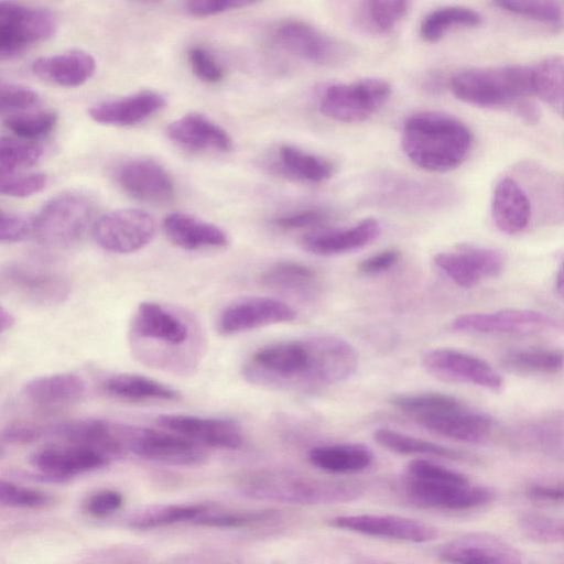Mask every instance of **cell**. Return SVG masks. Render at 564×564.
Here are the masks:
<instances>
[{"label": "cell", "instance_id": "obj_1", "mask_svg": "<svg viewBox=\"0 0 564 564\" xmlns=\"http://www.w3.org/2000/svg\"><path fill=\"white\" fill-rule=\"evenodd\" d=\"M357 366V352L348 341L316 335L254 350L245 361L242 375L263 388L305 391L345 381Z\"/></svg>", "mask_w": 564, "mask_h": 564}, {"label": "cell", "instance_id": "obj_2", "mask_svg": "<svg viewBox=\"0 0 564 564\" xmlns=\"http://www.w3.org/2000/svg\"><path fill=\"white\" fill-rule=\"evenodd\" d=\"M471 142L468 127L446 113H414L402 127L403 152L413 164L429 172H447L459 166Z\"/></svg>", "mask_w": 564, "mask_h": 564}, {"label": "cell", "instance_id": "obj_3", "mask_svg": "<svg viewBox=\"0 0 564 564\" xmlns=\"http://www.w3.org/2000/svg\"><path fill=\"white\" fill-rule=\"evenodd\" d=\"M449 89L456 98L473 106L512 108L528 121H534L538 116L529 100L535 95L532 66L467 68L451 77Z\"/></svg>", "mask_w": 564, "mask_h": 564}, {"label": "cell", "instance_id": "obj_4", "mask_svg": "<svg viewBox=\"0 0 564 564\" xmlns=\"http://www.w3.org/2000/svg\"><path fill=\"white\" fill-rule=\"evenodd\" d=\"M404 490L409 499L421 507L448 511L477 509L494 498L488 487L426 459L409 463Z\"/></svg>", "mask_w": 564, "mask_h": 564}, {"label": "cell", "instance_id": "obj_5", "mask_svg": "<svg viewBox=\"0 0 564 564\" xmlns=\"http://www.w3.org/2000/svg\"><path fill=\"white\" fill-rule=\"evenodd\" d=\"M194 329L192 322L175 308L144 301L133 314L130 334L132 346L139 354L150 347L145 357L150 359L155 349H160L156 365L167 367L171 357L176 368V358L192 344Z\"/></svg>", "mask_w": 564, "mask_h": 564}, {"label": "cell", "instance_id": "obj_6", "mask_svg": "<svg viewBox=\"0 0 564 564\" xmlns=\"http://www.w3.org/2000/svg\"><path fill=\"white\" fill-rule=\"evenodd\" d=\"M248 496L294 505H329L356 499L361 490L346 482L289 474H257L242 482Z\"/></svg>", "mask_w": 564, "mask_h": 564}, {"label": "cell", "instance_id": "obj_7", "mask_svg": "<svg viewBox=\"0 0 564 564\" xmlns=\"http://www.w3.org/2000/svg\"><path fill=\"white\" fill-rule=\"evenodd\" d=\"M368 198L382 207L430 210L457 203L458 192L451 184L383 172L369 184Z\"/></svg>", "mask_w": 564, "mask_h": 564}, {"label": "cell", "instance_id": "obj_8", "mask_svg": "<svg viewBox=\"0 0 564 564\" xmlns=\"http://www.w3.org/2000/svg\"><path fill=\"white\" fill-rule=\"evenodd\" d=\"M95 215V203L85 194L69 192L50 199L34 216V235L50 247L64 248L77 242Z\"/></svg>", "mask_w": 564, "mask_h": 564}, {"label": "cell", "instance_id": "obj_9", "mask_svg": "<svg viewBox=\"0 0 564 564\" xmlns=\"http://www.w3.org/2000/svg\"><path fill=\"white\" fill-rule=\"evenodd\" d=\"M390 95V84L378 77L330 84L321 91L318 108L325 117L334 121L361 122L381 109Z\"/></svg>", "mask_w": 564, "mask_h": 564}, {"label": "cell", "instance_id": "obj_10", "mask_svg": "<svg viewBox=\"0 0 564 564\" xmlns=\"http://www.w3.org/2000/svg\"><path fill=\"white\" fill-rule=\"evenodd\" d=\"M271 39L283 51L318 65H338L352 53L347 43L300 19L279 21Z\"/></svg>", "mask_w": 564, "mask_h": 564}, {"label": "cell", "instance_id": "obj_11", "mask_svg": "<svg viewBox=\"0 0 564 564\" xmlns=\"http://www.w3.org/2000/svg\"><path fill=\"white\" fill-rule=\"evenodd\" d=\"M57 29L56 15L43 8L0 3V56L10 58L50 39Z\"/></svg>", "mask_w": 564, "mask_h": 564}, {"label": "cell", "instance_id": "obj_12", "mask_svg": "<svg viewBox=\"0 0 564 564\" xmlns=\"http://www.w3.org/2000/svg\"><path fill=\"white\" fill-rule=\"evenodd\" d=\"M2 290L36 306L63 303L69 295L68 279L55 270L23 262H10L1 270Z\"/></svg>", "mask_w": 564, "mask_h": 564}, {"label": "cell", "instance_id": "obj_13", "mask_svg": "<svg viewBox=\"0 0 564 564\" xmlns=\"http://www.w3.org/2000/svg\"><path fill=\"white\" fill-rule=\"evenodd\" d=\"M155 220L139 208H119L100 216L93 226L95 241L113 253H131L154 237Z\"/></svg>", "mask_w": 564, "mask_h": 564}, {"label": "cell", "instance_id": "obj_14", "mask_svg": "<svg viewBox=\"0 0 564 564\" xmlns=\"http://www.w3.org/2000/svg\"><path fill=\"white\" fill-rule=\"evenodd\" d=\"M127 448L137 456L164 465L193 467L205 463L204 446L172 432L128 426Z\"/></svg>", "mask_w": 564, "mask_h": 564}, {"label": "cell", "instance_id": "obj_15", "mask_svg": "<svg viewBox=\"0 0 564 564\" xmlns=\"http://www.w3.org/2000/svg\"><path fill=\"white\" fill-rule=\"evenodd\" d=\"M425 370L435 378L455 383H468L497 391L502 387V378L484 359L451 348L429 350L422 358Z\"/></svg>", "mask_w": 564, "mask_h": 564}, {"label": "cell", "instance_id": "obj_16", "mask_svg": "<svg viewBox=\"0 0 564 564\" xmlns=\"http://www.w3.org/2000/svg\"><path fill=\"white\" fill-rule=\"evenodd\" d=\"M434 263L455 284L469 289L498 276L505 268V257L497 249L465 243L435 254Z\"/></svg>", "mask_w": 564, "mask_h": 564}, {"label": "cell", "instance_id": "obj_17", "mask_svg": "<svg viewBox=\"0 0 564 564\" xmlns=\"http://www.w3.org/2000/svg\"><path fill=\"white\" fill-rule=\"evenodd\" d=\"M558 326L550 314L519 308L462 314L452 322L454 330L469 334H527Z\"/></svg>", "mask_w": 564, "mask_h": 564}, {"label": "cell", "instance_id": "obj_18", "mask_svg": "<svg viewBox=\"0 0 564 564\" xmlns=\"http://www.w3.org/2000/svg\"><path fill=\"white\" fill-rule=\"evenodd\" d=\"M296 312L285 302L268 296L241 297L227 305L219 315L217 329L230 336L263 326L288 323Z\"/></svg>", "mask_w": 564, "mask_h": 564}, {"label": "cell", "instance_id": "obj_19", "mask_svg": "<svg viewBox=\"0 0 564 564\" xmlns=\"http://www.w3.org/2000/svg\"><path fill=\"white\" fill-rule=\"evenodd\" d=\"M102 452L80 444L63 443L45 446L31 456L32 466L44 477L63 481L108 465Z\"/></svg>", "mask_w": 564, "mask_h": 564}, {"label": "cell", "instance_id": "obj_20", "mask_svg": "<svg viewBox=\"0 0 564 564\" xmlns=\"http://www.w3.org/2000/svg\"><path fill=\"white\" fill-rule=\"evenodd\" d=\"M414 420L435 434L464 443H482L489 438L494 429L491 416L469 408L458 399Z\"/></svg>", "mask_w": 564, "mask_h": 564}, {"label": "cell", "instance_id": "obj_21", "mask_svg": "<svg viewBox=\"0 0 564 564\" xmlns=\"http://www.w3.org/2000/svg\"><path fill=\"white\" fill-rule=\"evenodd\" d=\"M329 524L364 535L414 543L433 541L438 535L437 529L429 523L390 514H344L330 519Z\"/></svg>", "mask_w": 564, "mask_h": 564}, {"label": "cell", "instance_id": "obj_22", "mask_svg": "<svg viewBox=\"0 0 564 564\" xmlns=\"http://www.w3.org/2000/svg\"><path fill=\"white\" fill-rule=\"evenodd\" d=\"M156 423L202 446L237 449L243 443L241 427L231 419L173 413L158 416Z\"/></svg>", "mask_w": 564, "mask_h": 564}, {"label": "cell", "instance_id": "obj_23", "mask_svg": "<svg viewBox=\"0 0 564 564\" xmlns=\"http://www.w3.org/2000/svg\"><path fill=\"white\" fill-rule=\"evenodd\" d=\"M115 180L123 192L145 203H169L175 194L171 175L152 159L134 158L119 163Z\"/></svg>", "mask_w": 564, "mask_h": 564}, {"label": "cell", "instance_id": "obj_24", "mask_svg": "<svg viewBox=\"0 0 564 564\" xmlns=\"http://www.w3.org/2000/svg\"><path fill=\"white\" fill-rule=\"evenodd\" d=\"M517 180L527 192L532 214L544 221L564 220V173L535 162H522L517 167Z\"/></svg>", "mask_w": 564, "mask_h": 564}, {"label": "cell", "instance_id": "obj_25", "mask_svg": "<svg viewBox=\"0 0 564 564\" xmlns=\"http://www.w3.org/2000/svg\"><path fill=\"white\" fill-rule=\"evenodd\" d=\"M438 557L449 564H522L518 549L490 533H470L444 544Z\"/></svg>", "mask_w": 564, "mask_h": 564}, {"label": "cell", "instance_id": "obj_26", "mask_svg": "<svg viewBox=\"0 0 564 564\" xmlns=\"http://www.w3.org/2000/svg\"><path fill=\"white\" fill-rule=\"evenodd\" d=\"M166 101L153 90H142L135 94L99 102L93 106L89 117L101 124L129 127L143 122L158 111Z\"/></svg>", "mask_w": 564, "mask_h": 564}, {"label": "cell", "instance_id": "obj_27", "mask_svg": "<svg viewBox=\"0 0 564 564\" xmlns=\"http://www.w3.org/2000/svg\"><path fill=\"white\" fill-rule=\"evenodd\" d=\"M166 135L177 145L193 151L229 152L232 139L219 124L202 113H186L171 122Z\"/></svg>", "mask_w": 564, "mask_h": 564}, {"label": "cell", "instance_id": "obj_28", "mask_svg": "<svg viewBox=\"0 0 564 564\" xmlns=\"http://www.w3.org/2000/svg\"><path fill=\"white\" fill-rule=\"evenodd\" d=\"M381 232L380 223L365 218L356 225L310 232L302 239V247L313 254L336 256L361 249L375 241Z\"/></svg>", "mask_w": 564, "mask_h": 564}, {"label": "cell", "instance_id": "obj_29", "mask_svg": "<svg viewBox=\"0 0 564 564\" xmlns=\"http://www.w3.org/2000/svg\"><path fill=\"white\" fill-rule=\"evenodd\" d=\"M491 214L497 228L508 235L522 231L532 217V206L522 185L514 178H501L492 194Z\"/></svg>", "mask_w": 564, "mask_h": 564}, {"label": "cell", "instance_id": "obj_30", "mask_svg": "<svg viewBox=\"0 0 564 564\" xmlns=\"http://www.w3.org/2000/svg\"><path fill=\"white\" fill-rule=\"evenodd\" d=\"M85 392V381L72 372L36 377L21 388L22 397L40 408L68 405L82 400Z\"/></svg>", "mask_w": 564, "mask_h": 564}, {"label": "cell", "instance_id": "obj_31", "mask_svg": "<svg viewBox=\"0 0 564 564\" xmlns=\"http://www.w3.org/2000/svg\"><path fill=\"white\" fill-rule=\"evenodd\" d=\"M32 70L37 77L51 84L77 87L94 75L96 62L89 53L74 50L42 56L32 63Z\"/></svg>", "mask_w": 564, "mask_h": 564}, {"label": "cell", "instance_id": "obj_32", "mask_svg": "<svg viewBox=\"0 0 564 564\" xmlns=\"http://www.w3.org/2000/svg\"><path fill=\"white\" fill-rule=\"evenodd\" d=\"M167 239L184 250L221 248L228 245L227 234L218 226L184 213H172L163 220Z\"/></svg>", "mask_w": 564, "mask_h": 564}, {"label": "cell", "instance_id": "obj_33", "mask_svg": "<svg viewBox=\"0 0 564 564\" xmlns=\"http://www.w3.org/2000/svg\"><path fill=\"white\" fill-rule=\"evenodd\" d=\"M102 391L108 395L131 402L177 401L181 394L174 388L137 373H116L106 378Z\"/></svg>", "mask_w": 564, "mask_h": 564}, {"label": "cell", "instance_id": "obj_34", "mask_svg": "<svg viewBox=\"0 0 564 564\" xmlns=\"http://www.w3.org/2000/svg\"><path fill=\"white\" fill-rule=\"evenodd\" d=\"M312 465L327 473L346 474L368 468L373 459L369 447L358 443L317 446L310 451Z\"/></svg>", "mask_w": 564, "mask_h": 564}, {"label": "cell", "instance_id": "obj_35", "mask_svg": "<svg viewBox=\"0 0 564 564\" xmlns=\"http://www.w3.org/2000/svg\"><path fill=\"white\" fill-rule=\"evenodd\" d=\"M278 160L284 173L307 183L326 182L335 171L327 159L290 144H282L278 149Z\"/></svg>", "mask_w": 564, "mask_h": 564}, {"label": "cell", "instance_id": "obj_36", "mask_svg": "<svg viewBox=\"0 0 564 564\" xmlns=\"http://www.w3.org/2000/svg\"><path fill=\"white\" fill-rule=\"evenodd\" d=\"M501 362L506 369L518 373H557L564 369V350L553 347L512 349L502 356Z\"/></svg>", "mask_w": 564, "mask_h": 564}, {"label": "cell", "instance_id": "obj_37", "mask_svg": "<svg viewBox=\"0 0 564 564\" xmlns=\"http://www.w3.org/2000/svg\"><path fill=\"white\" fill-rule=\"evenodd\" d=\"M262 283L273 290L307 295L317 286V274L307 265L294 261H280L268 268Z\"/></svg>", "mask_w": 564, "mask_h": 564}, {"label": "cell", "instance_id": "obj_38", "mask_svg": "<svg viewBox=\"0 0 564 564\" xmlns=\"http://www.w3.org/2000/svg\"><path fill=\"white\" fill-rule=\"evenodd\" d=\"M207 503H171L149 508L135 513L129 525L138 530H151L176 524H193L205 510Z\"/></svg>", "mask_w": 564, "mask_h": 564}, {"label": "cell", "instance_id": "obj_39", "mask_svg": "<svg viewBox=\"0 0 564 564\" xmlns=\"http://www.w3.org/2000/svg\"><path fill=\"white\" fill-rule=\"evenodd\" d=\"M532 67L534 94L564 118V56L550 55Z\"/></svg>", "mask_w": 564, "mask_h": 564}, {"label": "cell", "instance_id": "obj_40", "mask_svg": "<svg viewBox=\"0 0 564 564\" xmlns=\"http://www.w3.org/2000/svg\"><path fill=\"white\" fill-rule=\"evenodd\" d=\"M481 22V15L468 7L447 6L427 13L420 24V36L436 42L453 28H471Z\"/></svg>", "mask_w": 564, "mask_h": 564}, {"label": "cell", "instance_id": "obj_41", "mask_svg": "<svg viewBox=\"0 0 564 564\" xmlns=\"http://www.w3.org/2000/svg\"><path fill=\"white\" fill-rule=\"evenodd\" d=\"M373 438L382 447L402 455H427L448 459L466 458V455L459 451L387 427L378 429L373 433Z\"/></svg>", "mask_w": 564, "mask_h": 564}, {"label": "cell", "instance_id": "obj_42", "mask_svg": "<svg viewBox=\"0 0 564 564\" xmlns=\"http://www.w3.org/2000/svg\"><path fill=\"white\" fill-rule=\"evenodd\" d=\"M409 6L403 0L364 1L357 10V21L372 34H387L408 14Z\"/></svg>", "mask_w": 564, "mask_h": 564}, {"label": "cell", "instance_id": "obj_43", "mask_svg": "<svg viewBox=\"0 0 564 564\" xmlns=\"http://www.w3.org/2000/svg\"><path fill=\"white\" fill-rule=\"evenodd\" d=\"M516 437L535 447H551L564 438V413L552 412L523 422L516 429Z\"/></svg>", "mask_w": 564, "mask_h": 564}, {"label": "cell", "instance_id": "obj_44", "mask_svg": "<svg viewBox=\"0 0 564 564\" xmlns=\"http://www.w3.org/2000/svg\"><path fill=\"white\" fill-rule=\"evenodd\" d=\"M44 154L43 145L28 140L3 137L0 142L1 175L36 164Z\"/></svg>", "mask_w": 564, "mask_h": 564}, {"label": "cell", "instance_id": "obj_45", "mask_svg": "<svg viewBox=\"0 0 564 564\" xmlns=\"http://www.w3.org/2000/svg\"><path fill=\"white\" fill-rule=\"evenodd\" d=\"M56 123L57 115L51 110L13 113L4 119L8 130L28 141L50 134Z\"/></svg>", "mask_w": 564, "mask_h": 564}, {"label": "cell", "instance_id": "obj_46", "mask_svg": "<svg viewBox=\"0 0 564 564\" xmlns=\"http://www.w3.org/2000/svg\"><path fill=\"white\" fill-rule=\"evenodd\" d=\"M522 532L531 540L545 544H564V519L527 513L519 519Z\"/></svg>", "mask_w": 564, "mask_h": 564}, {"label": "cell", "instance_id": "obj_47", "mask_svg": "<svg viewBox=\"0 0 564 564\" xmlns=\"http://www.w3.org/2000/svg\"><path fill=\"white\" fill-rule=\"evenodd\" d=\"M0 502L14 509H43L53 503V497L39 489L26 487L10 480L0 482Z\"/></svg>", "mask_w": 564, "mask_h": 564}, {"label": "cell", "instance_id": "obj_48", "mask_svg": "<svg viewBox=\"0 0 564 564\" xmlns=\"http://www.w3.org/2000/svg\"><path fill=\"white\" fill-rule=\"evenodd\" d=\"M495 6L510 13L554 26L560 25L563 20L562 7L553 1L509 0L495 2Z\"/></svg>", "mask_w": 564, "mask_h": 564}, {"label": "cell", "instance_id": "obj_49", "mask_svg": "<svg viewBox=\"0 0 564 564\" xmlns=\"http://www.w3.org/2000/svg\"><path fill=\"white\" fill-rule=\"evenodd\" d=\"M47 184L44 173L6 174L1 175V194L9 197H29L40 193Z\"/></svg>", "mask_w": 564, "mask_h": 564}, {"label": "cell", "instance_id": "obj_50", "mask_svg": "<svg viewBox=\"0 0 564 564\" xmlns=\"http://www.w3.org/2000/svg\"><path fill=\"white\" fill-rule=\"evenodd\" d=\"M41 101L39 94L25 86L1 83L0 107L2 112H17L31 109Z\"/></svg>", "mask_w": 564, "mask_h": 564}, {"label": "cell", "instance_id": "obj_51", "mask_svg": "<svg viewBox=\"0 0 564 564\" xmlns=\"http://www.w3.org/2000/svg\"><path fill=\"white\" fill-rule=\"evenodd\" d=\"M187 59L193 73L208 84L219 83L224 78V69L214 55L203 46H192Z\"/></svg>", "mask_w": 564, "mask_h": 564}, {"label": "cell", "instance_id": "obj_52", "mask_svg": "<svg viewBox=\"0 0 564 564\" xmlns=\"http://www.w3.org/2000/svg\"><path fill=\"white\" fill-rule=\"evenodd\" d=\"M123 501L121 492L105 488L90 494L83 503V510L91 518L102 519L119 511Z\"/></svg>", "mask_w": 564, "mask_h": 564}, {"label": "cell", "instance_id": "obj_53", "mask_svg": "<svg viewBox=\"0 0 564 564\" xmlns=\"http://www.w3.org/2000/svg\"><path fill=\"white\" fill-rule=\"evenodd\" d=\"M32 234H34V216L14 212H1L0 240L2 242H18Z\"/></svg>", "mask_w": 564, "mask_h": 564}, {"label": "cell", "instance_id": "obj_54", "mask_svg": "<svg viewBox=\"0 0 564 564\" xmlns=\"http://www.w3.org/2000/svg\"><path fill=\"white\" fill-rule=\"evenodd\" d=\"M328 218L327 210L310 208L280 215L272 220V224L283 230H295L317 227L326 223Z\"/></svg>", "mask_w": 564, "mask_h": 564}, {"label": "cell", "instance_id": "obj_55", "mask_svg": "<svg viewBox=\"0 0 564 564\" xmlns=\"http://www.w3.org/2000/svg\"><path fill=\"white\" fill-rule=\"evenodd\" d=\"M46 437V425L18 421L2 430V440L7 443L28 444Z\"/></svg>", "mask_w": 564, "mask_h": 564}, {"label": "cell", "instance_id": "obj_56", "mask_svg": "<svg viewBox=\"0 0 564 564\" xmlns=\"http://www.w3.org/2000/svg\"><path fill=\"white\" fill-rule=\"evenodd\" d=\"M253 3L249 0H199L185 3V10L193 17H210Z\"/></svg>", "mask_w": 564, "mask_h": 564}, {"label": "cell", "instance_id": "obj_57", "mask_svg": "<svg viewBox=\"0 0 564 564\" xmlns=\"http://www.w3.org/2000/svg\"><path fill=\"white\" fill-rule=\"evenodd\" d=\"M525 494L529 499L541 502L560 505L564 503V481H538L528 486Z\"/></svg>", "mask_w": 564, "mask_h": 564}, {"label": "cell", "instance_id": "obj_58", "mask_svg": "<svg viewBox=\"0 0 564 564\" xmlns=\"http://www.w3.org/2000/svg\"><path fill=\"white\" fill-rule=\"evenodd\" d=\"M400 257L401 252L398 249H386L362 260L358 269L364 274H377L392 268Z\"/></svg>", "mask_w": 564, "mask_h": 564}, {"label": "cell", "instance_id": "obj_59", "mask_svg": "<svg viewBox=\"0 0 564 564\" xmlns=\"http://www.w3.org/2000/svg\"><path fill=\"white\" fill-rule=\"evenodd\" d=\"M14 324L13 315L7 311L3 306L0 311V329L1 333L9 330Z\"/></svg>", "mask_w": 564, "mask_h": 564}, {"label": "cell", "instance_id": "obj_60", "mask_svg": "<svg viewBox=\"0 0 564 564\" xmlns=\"http://www.w3.org/2000/svg\"><path fill=\"white\" fill-rule=\"evenodd\" d=\"M556 292L564 297V260L562 261L555 278Z\"/></svg>", "mask_w": 564, "mask_h": 564}]
</instances>
